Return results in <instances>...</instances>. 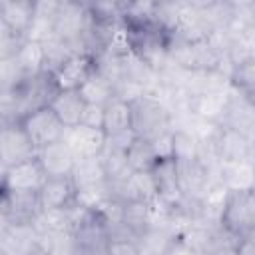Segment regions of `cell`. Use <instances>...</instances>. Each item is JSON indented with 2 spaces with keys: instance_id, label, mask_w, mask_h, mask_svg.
Masks as SVG:
<instances>
[{
  "instance_id": "1",
  "label": "cell",
  "mask_w": 255,
  "mask_h": 255,
  "mask_svg": "<svg viewBox=\"0 0 255 255\" xmlns=\"http://www.w3.org/2000/svg\"><path fill=\"white\" fill-rule=\"evenodd\" d=\"M217 225L235 239L255 235V189L225 191Z\"/></svg>"
},
{
  "instance_id": "2",
  "label": "cell",
  "mask_w": 255,
  "mask_h": 255,
  "mask_svg": "<svg viewBox=\"0 0 255 255\" xmlns=\"http://www.w3.org/2000/svg\"><path fill=\"white\" fill-rule=\"evenodd\" d=\"M129 106H131V129L139 139L149 141L155 135L173 129V114L159 96L147 92Z\"/></svg>"
},
{
  "instance_id": "3",
  "label": "cell",
  "mask_w": 255,
  "mask_h": 255,
  "mask_svg": "<svg viewBox=\"0 0 255 255\" xmlns=\"http://www.w3.org/2000/svg\"><path fill=\"white\" fill-rule=\"evenodd\" d=\"M88 4L58 2L54 18V36L68 42L76 54H84V32L88 28Z\"/></svg>"
},
{
  "instance_id": "4",
  "label": "cell",
  "mask_w": 255,
  "mask_h": 255,
  "mask_svg": "<svg viewBox=\"0 0 255 255\" xmlns=\"http://www.w3.org/2000/svg\"><path fill=\"white\" fill-rule=\"evenodd\" d=\"M72 235H74L78 251H82L86 255L104 251L110 241L108 225L96 209H82V213L78 215V219L72 227Z\"/></svg>"
},
{
  "instance_id": "5",
  "label": "cell",
  "mask_w": 255,
  "mask_h": 255,
  "mask_svg": "<svg viewBox=\"0 0 255 255\" xmlns=\"http://www.w3.org/2000/svg\"><path fill=\"white\" fill-rule=\"evenodd\" d=\"M38 149L26 135L20 122L0 124V167L8 169L36 157Z\"/></svg>"
},
{
  "instance_id": "6",
  "label": "cell",
  "mask_w": 255,
  "mask_h": 255,
  "mask_svg": "<svg viewBox=\"0 0 255 255\" xmlns=\"http://www.w3.org/2000/svg\"><path fill=\"white\" fill-rule=\"evenodd\" d=\"M20 126L24 128L26 135L30 137V141L34 143L36 149H42L50 143L60 141L66 133L64 124L56 118V114L50 110V106L26 114L20 120Z\"/></svg>"
},
{
  "instance_id": "7",
  "label": "cell",
  "mask_w": 255,
  "mask_h": 255,
  "mask_svg": "<svg viewBox=\"0 0 255 255\" xmlns=\"http://www.w3.org/2000/svg\"><path fill=\"white\" fill-rule=\"evenodd\" d=\"M0 255H42L40 233L32 223H6L0 231Z\"/></svg>"
},
{
  "instance_id": "8",
  "label": "cell",
  "mask_w": 255,
  "mask_h": 255,
  "mask_svg": "<svg viewBox=\"0 0 255 255\" xmlns=\"http://www.w3.org/2000/svg\"><path fill=\"white\" fill-rule=\"evenodd\" d=\"M0 213L6 223H34L42 213L38 193L10 191L0 185Z\"/></svg>"
},
{
  "instance_id": "9",
  "label": "cell",
  "mask_w": 255,
  "mask_h": 255,
  "mask_svg": "<svg viewBox=\"0 0 255 255\" xmlns=\"http://www.w3.org/2000/svg\"><path fill=\"white\" fill-rule=\"evenodd\" d=\"M231 90V88H229ZM229 90L223 92H185V116H191L201 122L217 124L221 122L227 102H229Z\"/></svg>"
},
{
  "instance_id": "10",
  "label": "cell",
  "mask_w": 255,
  "mask_h": 255,
  "mask_svg": "<svg viewBox=\"0 0 255 255\" xmlns=\"http://www.w3.org/2000/svg\"><path fill=\"white\" fill-rule=\"evenodd\" d=\"M46 181V173L40 165V161L36 157L22 161L14 167L2 169L0 175V185L10 189V191H30V193H38L40 187Z\"/></svg>"
},
{
  "instance_id": "11",
  "label": "cell",
  "mask_w": 255,
  "mask_h": 255,
  "mask_svg": "<svg viewBox=\"0 0 255 255\" xmlns=\"http://www.w3.org/2000/svg\"><path fill=\"white\" fill-rule=\"evenodd\" d=\"M58 92H60V88H58L52 72L42 70L34 76H28L24 80V84L20 86V94H22V100H24L26 114H30L34 110H40V108H48Z\"/></svg>"
},
{
  "instance_id": "12",
  "label": "cell",
  "mask_w": 255,
  "mask_h": 255,
  "mask_svg": "<svg viewBox=\"0 0 255 255\" xmlns=\"http://www.w3.org/2000/svg\"><path fill=\"white\" fill-rule=\"evenodd\" d=\"M231 88V86H229ZM219 126L231 128L247 137L253 139V128H255V100H249L235 90H229V102L225 108V114L219 122Z\"/></svg>"
},
{
  "instance_id": "13",
  "label": "cell",
  "mask_w": 255,
  "mask_h": 255,
  "mask_svg": "<svg viewBox=\"0 0 255 255\" xmlns=\"http://www.w3.org/2000/svg\"><path fill=\"white\" fill-rule=\"evenodd\" d=\"M62 139L70 147L76 159H86V157H98L102 153L106 143V133L102 129L76 126V128H68Z\"/></svg>"
},
{
  "instance_id": "14",
  "label": "cell",
  "mask_w": 255,
  "mask_h": 255,
  "mask_svg": "<svg viewBox=\"0 0 255 255\" xmlns=\"http://www.w3.org/2000/svg\"><path fill=\"white\" fill-rule=\"evenodd\" d=\"M38 201L42 211L72 207L76 205V185L70 177H46L38 191Z\"/></svg>"
},
{
  "instance_id": "15",
  "label": "cell",
  "mask_w": 255,
  "mask_h": 255,
  "mask_svg": "<svg viewBox=\"0 0 255 255\" xmlns=\"http://www.w3.org/2000/svg\"><path fill=\"white\" fill-rule=\"evenodd\" d=\"M36 159L40 161L46 177H70L76 163V157L70 151V147L64 143V139L38 149Z\"/></svg>"
},
{
  "instance_id": "16",
  "label": "cell",
  "mask_w": 255,
  "mask_h": 255,
  "mask_svg": "<svg viewBox=\"0 0 255 255\" xmlns=\"http://www.w3.org/2000/svg\"><path fill=\"white\" fill-rule=\"evenodd\" d=\"M94 68L96 64L90 54H74L54 72V80L60 90H78L94 72Z\"/></svg>"
},
{
  "instance_id": "17",
  "label": "cell",
  "mask_w": 255,
  "mask_h": 255,
  "mask_svg": "<svg viewBox=\"0 0 255 255\" xmlns=\"http://www.w3.org/2000/svg\"><path fill=\"white\" fill-rule=\"evenodd\" d=\"M153 183H155V191L157 197L167 203L169 207L175 205L179 201L181 187H179V179H177V169H175V159H157L155 165L149 169Z\"/></svg>"
},
{
  "instance_id": "18",
  "label": "cell",
  "mask_w": 255,
  "mask_h": 255,
  "mask_svg": "<svg viewBox=\"0 0 255 255\" xmlns=\"http://www.w3.org/2000/svg\"><path fill=\"white\" fill-rule=\"evenodd\" d=\"M36 10V0H0V22L14 32L16 36L24 38Z\"/></svg>"
},
{
  "instance_id": "19",
  "label": "cell",
  "mask_w": 255,
  "mask_h": 255,
  "mask_svg": "<svg viewBox=\"0 0 255 255\" xmlns=\"http://www.w3.org/2000/svg\"><path fill=\"white\" fill-rule=\"evenodd\" d=\"M179 237V231L171 225H151L147 231H143L137 237V249L139 255H167L175 239Z\"/></svg>"
},
{
  "instance_id": "20",
  "label": "cell",
  "mask_w": 255,
  "mask_h": 255,
  "mask_svg": "<svg viewBox=\"0 0 255 255\" xmlns=\"http://www.w3.org/2000/svg\"><path fill=\"white\" fill-rule=\"evenodd\" d=\"M84 108H86V102L82 100L78 90H60L56 98L50 102V110L64 124L66 129L80 126Z\"/></svg>"
},
{
  "instance_id": "21",
  "label": "cell",
  "mask_w": 255,
  "mask_h": 255,
  "mask_svg": "<svg viewBox=\"0 0 255 255\" xmlns=\"http://www.w3.org/2000/svg\"><path fill=\"white\" fill-rule=\"evenodd\" d=\"M56 8L58 2L52 0H40L36 2V10H34V18L32 24L24 36V40H32V42H44L50 36H54V18H56Z\"/></svg>"
},
{
  "instance_id": "22",
  "label": "cell",
  "mask_w": 255,
  "mask_h": 255,
  "mask_svg": "<svg viewBox=\"0 0 255 255\" xmlns=\"http://www.w3.org/2000/svg\"><path fill=\"white\" fill-rule=\"evenodd\" d=\"M102 129L106 137L131 129V106L124 100L112 98L104 106V128Z\"/></svg>"
},
{
  "instance_id": "23",
  "label": "cell",
  "mask_w": 255,
  "mask_h": 255,
  "mask_svg": "<svg viewBox=\"0 0 255 255\" xmlns=\"http://www.w3.org/2000/svg\"><path fill=\"white\" fill-rule=\"evenodd\" d=\"M219 183L223 189H253V163H219Z\"/></svg>"
},
{
  "instance_id": "24",
  "label": "cell",
  "mask_w": 255,
  "mask_h": 255,
  "mask_svg": "<svg viewBox=\"0 0 255 255\" xmlns=\"http://www.w3.org/2000/svg\"><path fill=\"white\" fill-rule=\"evenodd\" d=\"M227 80L231 90H235L237 94L249 100H255V58H247L231 64Z\"/></svg>"
},
{
  "instance_id": "25",
  "label": "cell",
  "mask_w": 255,
  "mask_h": 255,
  "mask_svg": "<svg viewBox=\"0 0 255 255\" xmlns=\"http://www.w3.org/2000/svg\"><path fill=\"white\" fill-rule=\"evenodd\" d=\"M82 100L86 104H94V106H106L112 98H114V84L104 78L102 74H98L96 70L88 76V80L78 88Z\"/></svg>"
},
{
  "instance_id": "26",
  "label": "cell",
  "mask_w": 255,
  "mask_h": 255,
  "mask_svg": "<svg viewBox=\"0 0 255 255\" xmlns=\"http://www.w3.org/2000/svg\"><path fill=\"white\" fill-rule=\"evenodd\" d=\"M122 223L135 235V239L151 227V209L145 201H124Z\"/></svg>"
},
{
  "instance_id": "27",
  "label": "cell",
  "mask_w": 255,
  "mask_h": 255,
  "mask_svg": "<svg viewBox=\"0 0 255 255\" xmlns=\"http://www.w3.org/2000/svg\"><path fill=\"white\" fill-rule=\"evenodd\" d=\"M70 179L74 181L76 189H80V187H88V185H96V183L106 181V173H104V167H102L100 155H98V157L76 159L74 169H72V173H70Z\"/></svg>"
},
{
  "instance_id": "28",
  "label": "cell",
  "mask_w": 255,
  "mask_h": 255,
  "mask_svg": "<svg viewBox=\"0 0 255 255\" xmlns=\"http://www.w3.org/2000/svg\"><path fill=\"white\" fill-rule=\"evenodd\" d=\"M173 159L193 161L201 159V141L183 128H173Z\"/></svg>"
},
{
  "instance_id": "29",
  "label": "cell",
  "mask_w": 255,
  "mask_h": 255,
  "mask_svg": "<svg viewBox=\"0 0 255 255\" xmlns=\"http://www.w3.org/2000/svg\"><path fill=\"white\" fill-rule=\"evenodd\" d=\"M16 62L26 76H34L44 70V48L40 42L22 40L20 50L16 54Z\"/></svg>"
},
{
  "instance_id": "30",
  "label": "cell",
  "mask_w": 255,
  "mask_h": 255,
  "mask_svg": "<svg viewBox=\"0 0 255 255\" xmlns=\"http://www.w3.org/2000/svg\"><path fill=\"white\" fill-rule=\"evenodd\" d=\"M42 48H44V70H46V72H52V74H54L70 56L76 54L74 48H72L68 42L60 40L58 36H50L48 40H44V42H42Z\"/></svg>"
},
{
  "instance_id": "31",
  "label": "cell",
  "mask_w": 255,
  "mask_h": 255,
  "mask_svg": "<svg viewBox=\"0 0 255 255\" xmlns=\"http://www.w3.org/2000/svg\"><path fill=\"white\" fill-rule=\"evenodd\" d=\"M126 155H128V165H129L131 171H149L157 161L149 141L139 139V137H135V141L129 145Z\"/></svg>"
},
{
  "instance_id": "32",
  "label": "cell",
  "mask_w": 255,
  "mask_h": 255,
  "mask_svg": "<svg viewBox=\"0 0 255 255\" xmlns=\"http://www.w3.org/2000/svg\"><path fill=\"white\" fill-rule=\"evenodd\" d=\"M42 255H74L78 251L72 231L62 233H44L40 235Z\"/></svg>"
},
{
  "instance_id": "33",
  "label": "cell",
  "mask_w": 255,
  "mask_h": 255,
  "mask_svg": "<svg viewBox=\"0 0 255 255\" xmlns=\"http://www.w3.org/2000/svg\"><path fill=\"white\" fill-rule=\"evenodd\" d=\"M110 197H112V189L108 181L76 189V205H80L82 209H96Z\"/></svg>"
},
{
  "instance_id": "34",
  "label": "cell",
  "mask_w": 255,
  "mask_h": 255,
  "mask_svg": "<svg viewBox=\"0 0 255 255\" xmlns=\"http://www.w3.org/2000/svg\"><path fill=\"white\" fill-rule=\"evenodd\" d=\"M28 76L22 72V68L18 66L16 58L0 62V90H16L24 84Z\"/></svg>"
},
{
  "instance_id": "35",
  "label": "cell",
  "mask_w": 255,
  "mask_h": 255,
  "mask_svg": "<svg viewBox=\"0 0 255 255\" xmlns=\"http://www.w3.org/2000/svg\"><path fill=\"white\" fill-rule=\"evenodd\" d=\"M22 40H24V38L16 36L14 32H10V30L0 22V62H6V60L16 58Z\"/></svg>"
},
{
  "instance_id": "36",
  "label": "cell",
  "mask_w": 255,
  "mask_h": 255,
  "mask_svg": "<svg viewBox=\"0 0 255 255\" xmlns=\"http://www.w3.org/2000/svg\"><path fill=\"white\" fill-rule=\"evenodd\" d=\"M149 145L155 159H173V129L155 135L153 139H149Z\"/></svg>"
},
{
  "instance_id": "37",
  "label": "cell",
  "mask_w": 255,
  "mask_h": 255,
  "mask_svg": "<svg viewBox=\"0 0 255 255\" xmlns=\"http://www.w3.org/2000/svg\"><path fill=\"white\" fill-rule=\"evenodd\" d=\"M80 126L92 128V129H102V128H104V106L86 104V108H84V112H82ZM102 131H104V129H102Z\"/></svg>"
},
{
  "instance_id": "38",
  "label": "cell",
  "mask_w": 255,
  "mask_h": 255,
  "mask_svg": "<svg viewBox=\"0 0 255 255\" xmlns=\"http://www.w3.org/2000/svg\"><path fill=\"white\" fill-rule=\"evenodd\" d=\"M106 251L108 255H139L137 243L131 239H110Z\"/></svg>"
},
{
  "instance_id": "39",
  "label": "cell",
  "mask_w": 255,
  "mask_h": 255,
  "mask_svg": "<svg viewBox=\"0 0 255 255\" xmlns=\"http://www.w3.org/2000/svg\"><path fill=\"white\" fill-rule=\"evenodd\" d=\"M167 255H199V253H197V251H193V249H191V247H189L181 237H177V239H175V243L171 245V249L167 251Z\"/></svg>"
},
{
  "instance_id": "40",
  "label": "cell",
  "mask_w": 255,
  "mask_h": 255,
  "mask_svg": "<svg viewBox=\"0 0 255 255\" xmlns=\"http://www.w3.org/2000/svg\"><path fill=\"white\" fill-rule=\"evenodd\" d=\"M74 255H86V253H82V251H76V253H74Z\"/></svg>"
}]
</instances>
